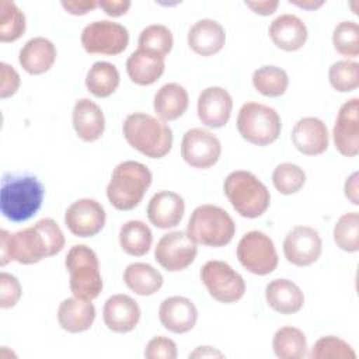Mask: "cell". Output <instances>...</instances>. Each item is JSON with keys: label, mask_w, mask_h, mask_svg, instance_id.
<instances>
[{"label": "cell", "mask_w": 359, "mask_h": 359, "mask_svg": "<svg viewBox=\"0 0 359 359\" xmlns=\"http://www.w3.org/2000/svg\"><path fill=\"white\" fill-rule=\"evenodd\" d=\"M65 234L50 217H43L35 224L10 233L0 230V266L15 261L32 265L59 254L65 247Z\"/></svg>", "instance_id": "obj_1"}, {"label": "cell", "mask_w": 359, "mask_h": 359, "mask_svg": "<svg viewBox=\"0 0 359 359\" xmlns=\"http://www.w3.org/2000/svg\"><path fill=\"white\" fill-rule=\"evenodd\" d=\"M43 195L45 188L35 175L6 172L0 187L1 215L14 223L27 222L41 209Z\"/></svg>", "instance_id": "obj_2"}, {"label": "cell", "mask_w": 359, "mask_h": 359, "mask_svg": "<svg viewBox=\"0 0 359 359\" xmlns=\"http://www.w3.org/2000/svg\"><path fill=\"white\" fill-rule=\"evenodd\" d=\"M128 144L149 158H163L172 147L174 135L170 125L144 112L129 114L122 123Z\"/></svg>", "instance_id": "obj_3"}, {"label": "cell", "mask_w": 359, "mask_h": 359, "mask_svg": "<svg viewBox=\"0 0 359 359\" xmlns=\"http://www.w3.org/2000/svg\"><path fill=\"white\" fill-rule=\"evenodd\" d=\"M153 181V174L147 165L135 160L119 163L107 185L108 202L116 210H132L144 198Z\"/></svg>", "instance_id": "obj_4"}, {"label": "cell", "mask_w": 359, "mask_h": 359, "mask_svg": "<svg viewBox=\"0 0 359 359\" xmlns=\"http://www.w3.org/2000/svg\"><path fill=\"white\" fill-rule=\"evenodd\" d=\"M223 191L233 209L245 219L262 216L271 205L266 185L247 170L231 171L223 182Z\"/></svg>", "instance_id": "obj_5"}, {"label": "cell", "mask_w": 359, "mask_h": 359, "mask_svg": "<svg viewBox=\"0 0 359 359\" xmlns=\"http://www.w3.org/2000/svg\"><path fill=\"white\" fill-rule=\"evenodd\" d=\"M185 231L196 244L219 248L231 243L236 223L223 208L202 203L192 210Z\"/></svg>", "instance_id": "obj_6"}, {"label": "cell", "mask_w": 359, "mask_h": 359, "mask_svg": "<svg viewBox=\"0 0 359 359\" xmlns=\"http://www.w3.org/2000/svg\"><path fill=\"white\" fill-rule=\"evenodd\" d=\"M65 266L69 272V287L73 296L94 300L104 287L97 252L86 244H74L66 254Z\"/></svg>", "instance_id": "obj_7"}, {"label": "cell", "mask_w": 359, "mask_h": 359, "mask_svg": "<svg viewBox=\"0 0 359 359\" xmlns=\"http://www.w3.org/2000/svg\"><path fill=\"white\" fill-rule=\"evenodd\" d=\"M236 126L245 142L255 146H268L280 136L282 119L275 108L248 101L238 109Z\"/></svg>", "instance_id": "obj_8"}, {"label": "cell", "mask_w": 359, "mask_h": 359, "mask_svg": "<svg viewBox=\"0 0 359 359\" xmlns=\"http://www.w3.org/2000/svg\"><path fill=\"white\" fill-rule=\"evenodd\" d=\"M236 255L245 271L258 276L272 273L279 264L273 240L259 230H250L238 240Z\"/></svg>", "instance_id": "obj_9"}, {"label": "cell", "mask_w": 359, "mask_h": 359, "mask_svg": "<svg viewBox=\"0 0 359 359\" xmlns=\"http://www.w3.org/2000/svg\"><path fill=\"white\" fill-rule=\"evenodd\" d=\"M199 276L209 296L219 303H236L241 300L245 293L243 276L224 261L210 259L205 262Z\"/></svg>", "instance_id": "obj_10"}, {"label": "cell", "mask_w": 359, "mask_h": 359, "mask_svg": "<svg viewBox=\"0 0 359 359\" xmlns=\"http://www.w3.org/2000/svg\"><path fill=\"white\" fill-rule=\"evenodd\" d=\"M80 42L90 55L115 56L128 48L129 31L119 22L97 20L83 28Z\"/></svg>", "instance_id": "obj_11"}, {"label": "cell", "mask_w": 359, "mask_h": 359, "mask_svg": "<svg viewBox=\"0 0 359 359\" xmlns=\"http://www.w3.org/2000/svg\"><path fill=\"white\" fill-rule=\"evenodd\" d=\"M198 255V244L187 231L174 230L163 234L154 247V259L168 272L187 269Z\"/></svg>", "instance_id": "obj_12"}, {"label": "cell", "mask_w": 359, "mask_h": 359, "mask_svg": "<svg viewBox=\"0 0 359 359\" xmlns=\"http://www.w3.org/2000/svg\"><path fill=\"white\" fill-rule=\"evenodd\" d=\"M222 156L219 137L203 128L188 129L181 140V157L192 168L206 170L213 167Z\"/></svg>", "instance_id": "obj_13"}, {"label": "cell", "mask_w": 359, "mask_h": 359, "mask_svg": "<svg viewBox=\"0 0 359 359\" xmlns=\"http://www.w3.org/2000/svg\"><path fill=\"white\" fill-rule=\"evenodd\" d=\"M282 248L289 264L294 266H309L321 257L323 240L314 227L297 224L285 236Z\"/></svg>", "instance_id": "obj_14"}, {"label": "cell", "mask_w": 359, "mask_h": 359, "mask_svg": "<svg viewBox=\"0 0 359 359\" xmlns=\"http://www.w3.org/2000/svg\"><path fill=\"white\" fill-rule=\"evenodd\" d=\"M107 213L104 206L93 198L74 201L65 212L67 230L80 238L97 236L105 226Z\"/></svg>", "instance_id": "obj_15"}, {"label": "cell", "mask_w": 359, "mask_h": 359, "mask_svg": "<svg viewBox=\"0 0 359 359\" xmlns=\"http://www.w3.org/2000/svg\"><path fill=\"white\" fill-rule=\"evenodd\" d=\"M332 142L344 157H355L359 153V98L345 101L337 114L332 126Z\"/></svg>", "instance_id": "obj_16"}, {"label": "cell", "mask_w": 359, "mask_h": 359, "mask_svg": "<svg viewBox=\"0 0 359 359\" xmlns=\"http://www.w3.org/2000/svg\"><path fill=\"white\" fill-rule=\"evenodd\" d=\"M233 112L230 93L219 86H210L201 91L196 101V114L202 125L210 129L223 128Z\"/></svg>", "instance_id": "obj_17"}, {"label": "cell", "mask_w": 359, "mask_h": 359, "mask_svg": "<svg viewBox=\"0 0 359 359\" xmlns=\"http://www.w3.org/2000/svg\"><path fill=\"white\" fill-rule=\"evenodd\" d=\"M140 307L129 294L118 293L109 296L102 307V320L107 328L116 334L133 331L140 321Z\"/></svg>", "instance_id": "obj_18"}, {"label": "cell", "mask_w": 359, "mask_h": 359, "mask_svg": "<svg viewBox=\"0 0 359 359\" xmlns=\"http://www.w3.org/2000/svg\"><path fill=\"white\" fill-rule=\"evenodd\" d=\"M158 320L167 331L187 334L196 325L198 309L185 296H170L160 303Z\"/></svg>", "instance_id": "obj_19"}, {"label": "cell", "mask_w": 359, "mask_h": 359, "mask_svg": "<svg viewBox=\"0 0 359 359\" xmlns=\"http://www.w3.org/2000/svg\"><path fill=\"white\" fill-rule=\"evenodd\" d=\"M185 213L184 198L172 191H158L156 192L146 208V215L149 222L163 230L172 229L178 226Z\"/></svg>", "instance_id": "obj_20"}, {"label": "cell", "mask_w": 359, "mask_h": 359, "mask_svg": "<svg viewBox=\"0 0 359 359\" xmlns=\"http://www.w3.org/2000/svg\"><path fill=\"white\" fill-rule=\"evenodd\" d=\"M292 143L304 156H320L328 149V128L317 116H304L292 129Z\"/></svg>", "instance_id": "obj_21"}, {"label": "cell", "mask_w": 359, "mask_h": 359, "mask_svg": "<svg viewBox=\"0 0 359 359\" xmlns=\"http://www.w3.org/2000/svg\"><path fill=\"white\" fill-rule=\"evenodd\" d=\"M72 125L76 135L87 143L98 140L105 130V116L101 107L90 98H80L72 111Z\"/></svg>", "instance_id": "obj_22"}, {"label": "cell", "mask_w": 359, "mask_h": 359, "mask_svg": "<svg viewBox=\"0 0 359 359\" xmlns=\"http://www.w3.org/2000/svg\"><path fill=\"white\" fill-rule=\"evenodd\" d=\"M188 46L199 56H213L226 43V31L220 22L212 18H202L194 22L187 35Z\"/></svg>", "instance_id": "obj_23"}, {"label": "cell", "mask_w": 359, "mask_h": 359, "mask_svg": "<svg viewBox=\"0 0 359 359\" xmlns=\"http://www.w3.org/2000/svg\"><path fill=\"white\" fill-rule=\"evenodd\" d=\"M268 34L273 45L285 52H294L304 46L309 29L302 18L294 14L278 15L269 25Z\"/></svg>", "instance_id": "obj_24"}, {"label": "cell", "mask_w": 359, "mask_h": 359, "mask_svg": "<svg viewBox=\"0 0 359 359\" xmlns=\"http://www.w3.org/2000/svg\"><path fill=\"white\" fill-rule=\"evenodd\" d=\"M95 316L97 311L93 300L76 296L62 300L57 307V323L62 330L70 334H79L90 330L95 321Z\"/></svg>", "instance_id": "obj_25"}, {"label": "cell", "mask_w": 359, "mask_h": 359, "mask_svg": "<svg viewBox=\"0 0 359 359\" xmlns=\"http://www.w3.org/2000/svg\"><path fill=\"white\" fill-rule=\"evenodd\" d=\"M57 50L53 42L43 36L28 39L20 50V66L32 76H39L49 72L56 62Z\"/></svg>", "instance_id": "obj_26"}, {"label": "cell", "mask_w": 359, "mask_h": 359, "mask_svg": "<svg viewBox=\"0 0 359 359\" xmlns=\"http://www.w3.org/2000/svg\"><path fill=\"white\" fill-rule=\"evenodd\" d=\"M165 70V57L137 48L126 59V73L132 83L137 86H151L154 84Z\"/></svg>", "instance_id": "obj_27"}, {"label": "cell", "mask_w": 359, "mask_h": 359, "mask_svg": "<svg viewBox=\"0 0 359 359\" xmlns=\"http://www.w3.org/2000/svg\"><path fill=\"white\" fill-rule=\"evenodd\" d=\"M265 300L273 311L289 316L303 309L304 293L293 280L278 278L265 286Z\"/></svg>", "instance_id": "obj_28"}, {"label": "cell", "mask_w": 359, "mask_h": 359, "mask_svg": "<svg viewBox=\"0 0 359 359\" xmlns=\"http://www.w3.org/2000/svg\"><path fill=\"white\" fill-rule=\"evenodd\" d=\"M189 105V95L184 86L178 83H165L154 94L153 109L156 116L164 122L181 118Z\"/></svg>", "instance_id": "obj_29"}, {"label": "cell", "mask_w": 359, "mask_h": 359, "mask_svg": "<svg viewBox=\"0 0 359 359\" xmlns=\"http://www.w3.org/2000/svg\"><path fill=\"white\" fill-rule=\"evenodd\" d=\"M122 278L128 289L139 296H151L157 293L164 283L161 272L147 262L129 264Z\"/></svg>", "instance_id": "obj_30"}, {"label": "cell", "mask_w": 359, "mask_h": 359, "mask_svg": "<svg viewBox=\"0 0 359 359\" xmlns=\"http://www.w3.org/2000/svg\"><path fill=\"white\" fill-rule=\"evenodd\" d=\"M121 83V74L114 63L98 60L93 63L86 74V88L97 98L112 95Z\"/></svg>", "instance_id": "obj_31"}, {"label": "cell", "mask_w": 359, "mask_h": 359, "mask_svg": "<svg viewBox=\"0 0 359 359\" xmlns=\"http://www.w3.org/2000/svg\"><path fill=\"white\" fill-rule=\"evenodd\" d=\"M118 240L125 254L130 257H143L151 248L153 233L144 222L128 220L121 226Z\"/></svg>", "instance_id": "obj_32"}, {"label": "cell", "mask_w": 359, "mask_h": 359, "mask_svg": "<svg viewBox=\"0 0 359 359\" xmlns=\"http://www.w3.org/2000/svg\"><path fill=\"white\" fill-rule=\"evenodd\" d=\"M307 338L304 332L292 325L280 327L272 338V351L279 359H302L307 356Z\"/></svg>", "instance_id": "obj_33"}, {"label": "cell", "mask_w": 359, "mask_h": 359, "mask_svg": "<svg viewBox=\"0 0 359 359\" xmlns=\"http://www.w3.org/2000/svg\"><path fill=\"white\" fill-rule=\"evenodd\" d=\"M252 87L264 97L276 98L283 95L289 87L287 72L279 66L264 65L254 70Z\"/></svg>", "instance_id": "obj_34"}, {"label": "cell", "mask_w": 359, "mask_h": 359, "mask_svg": "<svg viewBox=\"0 0 359 359\" xmlns=\"http://www.w3.org/2000/svg\"><path fill=\"white\" fill-rule=\"evenodd\" d=\"M27 28L25 14L21 8L10 0L0 1V42H15L20 39Z\"/></svg>", "instance_id": "obj_35"}, {"label": "cell", "mask_w": 359, "mask_h": 359, "mask_svg": "<svg viewBox=\"0 0 359 359\" xmlns=\"http://www.w3.org/2000/svg\"><path fill=\"white\" fill-rule=\"evenodd\" d=\"M332 237L338 248L345 252L359 251V213L356 210L344 213L332 229Z\"/></svg>", "instance_id": "obj_36"}, {"label": "cell", "mask_w": 359, "mask_h": 359, "mask_svg": "<svg viewBox=\"0 0 359 359\" xmlns=\"http://www.w3.org/2000/svg\"><path fill=\"white\" fill-rule=\"evenodd\" d=\"M328 81L338 93L355 91L359 86V63L351 59L334 62L328 69Z\"/></svg>", "instance_id": "obj_37"}, {"label": "cell", "mask_w": 359, "mask_h": 359, "mask_svg": "<svg viewBox=\"0 0 359 359\" xmlns=\"http://www.w3.org/2000/svg\"><path fill=\"white\" fill-rule=\"evenodd\" d=\"M332 46L345 59H353L359 55V25L355 21H341L332 31Z\"/></svg>", "instance_id": "obj_38"}, {"label": "cell", "mask_w": 359, "mask_h": 359, "mask_svg": "<svg viewBox=\"0 0 359 359\" xmlns=\"http://www.w3.org/2000/svg\"><path fill=\"white\" fill-rule=\"evenodd\" d=\"M272 184L279 194L293 195L304 187L306 172L294 163H282L272 172Z\"/></svg>", "instance_id": "obj_39"}, {"label": "cell", "mask_w": 359, "mask_h": 359, "mask_svg": "<svg viewBox=\"0 0 359 359\" xmlns=\"http://www.w3.org/2000/svg\"><path fill=\"white\" fill-rule=\"evenodd\" d=\"M137 48L151 50L165 57L172 49L174 36L168 27L163 24H151L142 29L137 39Z\"/></svg>", "instance_id": "obj_40"}, {"label": "cell", "mask_w": 359, "mask_h": 359, "mask_svg": "<svg viewBox=\"0 0 359 359\" xmlns=\"http://www.w3.org/2000/svg\"><path fill=\"white\" fill-rule=\"evenodd\" d=\"M309 356L311 359H355L356 352L345 339L324 335L314 342Z\"/></svg>", "instance_id": "obj_41"}, {"label": "cell", "mask_w": 359, "mask_h": 359, "mask_svg": "<svg viewBox=\"0 0 359 359\" xmlns=\"http://www.w3.org/2000/svg\"><path fill=\"white\" fill-rule=\"evenodd\" d=\"M22 296V287L20 285V280L8 273L1 272L0 273V307L1 309H11L14 307Z\"/></svg>", "instance_id": "obj_42"}, {"label": "cell", "mask_w": 359, "mask_h": 359, "mask_svg": "<svg viewBox=\"0 0 359 359\" xmlns=\"http://www.w3.org/2000/svg\"><path fill=\"white\" fill-rule=\"evenodd\" d=\"M177 356V344L164 335L153 337L144 346V358L147 359H175Z\"/></svg>", "instance_id": "obj_43"}, {"label": "cell", "mask_w": 359, "mask_h": 359, "mask_svg": "<svg viewBox=\"0 0 359 359\" xmlns=\"http://www.w3.org/2000/svg\"><path fill=\"white\" fill-rule=\"evenodd\" d=\"M0 74H1V81H0V98L6 100L8 97H13L21 84V77L18 72L8 63L1 62L0 63Z\"/></svg>", "instance_id": "obj_44"}, {"label": "cell", "mask_w": 359, "mask_h": 359, "mask_svg": "<svg viewBox=\"0 0 359 359\" xmlns=\"http://www.w3.org/2000/svg\"><path fill=\"white\" fill-rule=\"evenodd\" d=\"M60 4L72 15H86L98 7L97 0H62Z\"/></svg>", "instance_id": "obj_45"}, {"label": "cell", "mask_w": 359, "mask_h": 359, "mask_svg": "<svg viewBox=\"0 0 359 359\" xmlns=\"http://www.w3.org/2000/svg\"><path fill=\"white\" fill-rule=\"evenodd\" d=\"M132 3L129 0H100L98 1V7L109 17H121L125 15L129 8H130Z\"/></svg>", "instance_id": "obj_46"}, {"label": "cell", "mask_w": 359, "mask_h": 359, "mask_svg": "<svg viewBox=\"0 0 359 359\" xmlns=\"http://www.w3.org/2000/svg\"><path fill=\"white\" fill-rule=\"evenodd\" d=\"M244 4L254 14H258V15H262V17L272 15L279 7L278 0H247V1H244Z\"/></svg>", "instance_id": "obj_47"}, {"label": "cell", "mask_w": 359, "mask_h": 359, "mask_svg": "<svg viewBox=\"0 0 359 359\" xmlns=\"http://www.w3.org/2000/svg\"><path fill=\"white\" fill-rule=\"evenodd\" d=\"M344 195L345 198L355 206L359 205V174L353 171L344 184Z\"/></svg>", "instance_id": "obj_48"}, {"label": "cell", "mask_w": 359, "mask_h": 359, "mask_svg": "<svg viewBox=\"0 0 359 359\" xmlns=\"http://www.w3.org/2000/svg\"><path fill=\"white\" fill-rule=\"evenodd\" d=\"M191 358H198V359H201V358H224V355L217 348L203 345V346L195 348V351H192L189 353V359Z\"/></svg>", "instance_id": "obj_49"}, {"label": "cell", "mask_w": 359, "mask_h": 359, "mask_svg": "<svg viewBox=\"0 0 359 359\" xmlns=\"http://www.w3.org/2000/svg\"><path fill=\"white\" fill-rule=\"evenodd\" d=\"M289 4H293V6L307 10V11H314L320 7H323L325 3L323 0H289Z\"/></svg>", "instance_id": "obj_50"}]
</instances>
